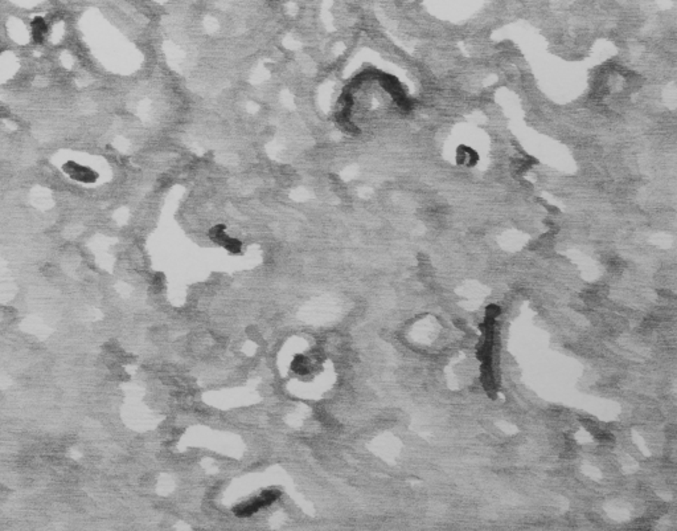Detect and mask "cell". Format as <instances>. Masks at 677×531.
<instances>
[{
	"label": "cell",
	"mask_w": 677,
	"mask_h": 531,
	"mask_svg": "<svg viewBox=\"0 0 677 531\" xmlns=\"http://www.w3.org/2000/svg\"><path fill=\"white\" fill-rule=\"evenodd\" d=\"M31 28H32V36L36 43H41L48 34V26L43 17L34 19V22L31 23Z\"/></svg>",
	"instance_id": "cell-3"
},
{
	"label": "cell",
	"mask_w": 677,
	"mask_h": 531,
	"mask_svg": "<svg viewBox=\"0 0 677 531\" xmlns=\"http://www.w3.org/2000/svg\"><path fill=\"white\" fill-rule=\"evenodd\" d=\"M279 495H281V493L276 492V490H265L260 497L254 498L251 502H245V504L236 506L233 509V511L239 518H248V517H251L253 514H255L260 509L276 502V500L279 498Z\"/></svg>",
	"instance_id": "cell-1"
},
{
	"label": "cell",
	"mask_w": 677,
	"mask_h": 531,
	"mask_svg": "<svg viewBox=\"0 0 677 531\" xmlns=\"http://www.w3.org/2000/svg\"><path fill=\"white\" fill-rule=\"evenodd\" d=\"M65 168H66V173L70 175V177H73L78 182L89 183V182H93L96 179V174L91 170L77 165V163H69V165H66Z\"/></svg>",
	"instance_id": "cell-2"
},
{
	"label": "cell",
	"mask_w": 677,
	"mask_h": 531,
	"mask_svg": "<svg viewBox=\"0 0 677 531\" xmlns=\"http://www.w3.org/2000/svg\"><path fill=\"white\" fill-rule=\"evenodd\" d=\"M291 368H292V371H295V372H298V374H307V371H308V366H307V361H306V358H304V356H302V355H297V356H295V359H294V361H292V363H291Z\"/></svg>",
	"instance_id": "cell-4"
}]
</instances>
